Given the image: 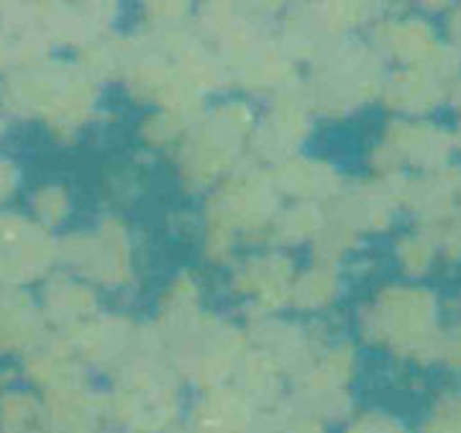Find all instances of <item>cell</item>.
I'll return each mask as SVG.
<instances>
[]
</instances>
